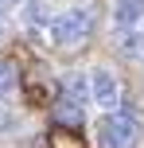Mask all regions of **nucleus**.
<instances>
[{"label": "nucleus", "instance_id": "obj_7", "mask_svg": "<svg viewBox=\"0 0 144 148\" xmlns=\"http://www.w3.org/2000/svg\"><path fill=\"white\" fill-rule=\"evenodd\" d=\"M55 121H62V125H82V105L70 101V97H62V101L55 105Z\"/></svg>", "mask_w": 144, "mask_h": 148}, {"label": "nucleus", "instance_id": "obj_5", "mask_svg": "<svg viewBox=\"0 0 144 148\" xmlns=\"http://www.w3.org/2000/svg\"><path fill=\"white\" fill-rule=\"evenodd\" d=\"M20 16H23V23H31V27H51V8L43 4V0H23L20 4Z\"/></svg>", "mask_w": 144, "mask_h": 148}, {"label": "nucleus", "instance_id": "obj_2", "mask_svg": "<svg viewBox=\"0 0 144 148\" xmlns=\"http://www.w3.org/2000/svg\"><path fill=\"white\" fill-rule=\"evenodd\" d=\"M101 144L105 148H132L136 144V109H117V113H105L101 121Z\"/></svg>", "mask_w": 144, "mask_h": 148}, {"label": "nucleus", "instance_id": "obj_6", "mask_svg": "<svg viewBox=\"0 0 144 148\" xmlns=\"http://www.w3.org/2000/svg\"><path fill=\"white\" fill-rule=\"evenodd\" d=\"M117 47H121V55H125V59L144 62V27H129V31H125V39H121Z\"/></svg>", "mask_w": 144, "mask_h": 148}, {"label": "nucleus", "instance_id": "obj_3", "mask_svg": "<svg viewBox=\"0 0 144 148\" xmlns=\"http://www.w3.org/2000/svg\"><path fill=\"white\" fill-rule=\"evenodd\" d=\"M90 94H93V101H98L105 113H117L121 90H117V78L109 70H90Z\"/></svg>", "mask_w": 144, "mask_h": 148}, {"label": "nucleus", "instance_id": "obj_9", "mask_svg": "<svg viewBox=\"0 0 144 148\" xmlns=\"http://www.w3.org/2000/svg\"><path fill=\"white\" fill-rule=\"evenodd\" d=\"M55 148H82V140H62V136H51Z\"/></svg>", "mask_w": 144, "mask_h": 148}, {"label": "nucleus", "instance_id": "obj_8", "mask_svg": "<svg viewBox=\"0 0 144 148\" xmlns=\"http://www.w3.org/2000/svg\"><path fill=\"white\" fill-rule=\"evenodd\" d=\"M12 86H16V70H12V62H0V97H4Z\"/></svg>", "mask_w": 144, "mask_h": 148}, {"label": "nucleus", "instance_id": "obj_4", "mask_svg": "<svg viewBox=\"0 0 144 148\" xmlns=\"http://www.w3.org/2000/svg\"><path fill=\"white\" fill-rule=\"evenodd\" d=\"M113 23L117 27L144 23V0H113Z\"/></svg>", "mask_w": 144, "mask_h": 148}, {"label": "nucleus", "instance_id": "obj_10", "mask_svg": "<svg viewBox=\"0 0 144 148\" xmlns=\"http://www.w3.org/2000/svg\"><path fill=\"white\" fill-rule=\"evenodd\" d=\"M12 4H23V0H0V8H12Z\"/></svg>", "mask_w": 144, "mask_h": 148}, {"label": "nucleus", "instance_id": "obj_1", "mask_svg": "<svg viewBox=\"0 0 144 148\" xmlns=\"http://www.w3.org/2000/svg\"><path fill=\"white\" fill-rule=\"evenodd\" d=\"M90 23H93V8L90 4H74V8H66V12H59L51 20V43H59V47H74V43H82V35L90 31Z\"/></svg>", "mask_w": 144, "mask_h": 148}]
</instances>
